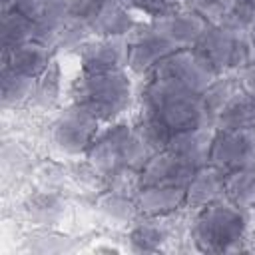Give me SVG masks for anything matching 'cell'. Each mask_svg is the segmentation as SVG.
<instances>
[{"mask_svg":"<svg viewBox=\"0 0 255 255\" xmlns=\"http://www.w3.org/2000/svg\"><path fill=\"white\" fill-rule=\"evenodd\" d=\"M155 151L145 143L135 126L112 124L86 151V163L94 175L106 179L110 187L137 193V173Z\"/></svg>","mask_w":255,"mask_h":255,"instance_id":"cell-1","label":"cell"},{"mask_svg":"<svg viewBox=\"0 0 255 255\" xmlns=\"http://www.w3.org/2000/svg\"><path fill=\"white\" fill-rule=\"evenodd\" d=\"M139 114L159 120L171 133L211 124L203 108L201 94L165 80L147 76V82L139 94Z\"/></svg>","mask_w":255,"mask_h":255,"instance_id":"cell-2","label":"cell"},{"mask_svg":"<svg viewBox=\"0 0 255 255\" xmlns=\"http://www.w3.org/2000/svg\"><path fill=\"white\" fill-rule=\"evenodd\" d=\"M72 104L92 112L100 122H114L131 102V80L126 70L82 72L70 86Z\"/></svg>","mask_w":255,"mask_h":255,"instance_id":"cell-3","label":"cell"},{"mask_svg":"<svg viewBox=\"0 0 255 255\" xmlns=\"http://www.w3.org/2000/svg\"><path fill=\"white\" fill-rule=\"evenodd\" d=\"M245 211L225 197L197 209L191 223L193 245L203 253L237 251L245 239Z\"/></svg>","mask_w":255,"mask_h":255,"instance_id":"cell-4","label":"cell"},{"mask_svg":"<svg viewBox=\"0 0 255 255\" xmlns=\"http://www.w3.org/2000/svg\"><path fill=\"white\" fill-rule=\"evenodd\" d=\"M195 48L221 76L237 74L255 62L253 32L233 18L221 24H209Z\"/></svg>","mask_w":255,"mask_h":255,"instance_id":"cell-5","label":"cell"},{"mask_svg":"<svg viewBox=\"0 0 255 255\" xmlns=\"http://www.w3.org/2000/svg\"><path fill=\"white\" fill-rule=\"evenodd\" d=\"M100 120L78 104H70L52 124L50 137L54 147L64 155H86L100 135Z\"/></svg>","mask_w":255,"mask_h":255,"instance_id":"cell-6","label":"cell"},{"mask_svg":"<svg viewBox=\"0 0 255 255\" xmlns=\"http://www.w3.org/2000/svg\"><path fill=\"white\" fill-rule=\"evenodd\" d=\"M149 76L165 78L187 88L189 92L203 94L221 74H217V70L207 62V58L197 48H183L163 58L149 72Z\"/></svg>","mask_w":255,"mask_h":255,"instance_id":"cell-7","label":"cell"},{"mask_svg":"<svg viewBox=\"0 0 255 255\" xmlns=\"http://www.w3.org/2000/svg\"><path fill=\"white\" fill-rule=\"evenodd\" d=\"M209 163L227 171L255 165V128H221L215 131Z\"/></svg>","mask_w":255,"mask_h":255,"instance_id":"cell-8","label":"cell"},{"mask_svg":"<svg viewBox=\"0 0 255 255\" xmlns=\"http://www.w3.org/2000/svg\"><path fill=\"white\" fill-rule=\"evenodd\" d=\"M173 52L175 46L167 42L149 22L139 24L128 36V70L137 76H149V72Z\"/></svg>","mask_w":255,"mask_h":255,"instance_id":"cell-9","label":"cell"},{"mask_svg":"<svg viewBox=\"0 0 255 255\" xmlns=\"http://www.w3.org/2000/svg\"><path fill=\"white\" fill-rule=\"evenodd\" d=\"M76 52L82 72L128 70V36H90Z\"/></svg>","mask_w":255,"mask_h":255,"instance_id":"cell-10","label":"cell"},{"mask_svg":"<svg viewBox=\"0 0 255 255\" xmlns=\"http://www.w3.org/2000/svg\"><path fill=\"white\" fill-rule=\"evenodd\" d=\"M147 22L167 42H171L175 46V50L195 48L199 38L203 36V32L209 26L199 14H195L187 6L171 10V12H163V14H157V16H149Z\"/></svg>","mask_w":255,"mask_h":255,"instance_id":"cell-11","label":"cell"},{"mask_svg":"<svg viewBox=\"0 0 255 255\" xmlns=\"http://www.w3.org/2000/svg\"><path fill=\"white\" fill-rule=\"evenodd\" d=\"M197 167L183 161L169 149L155 151L137 173V187L145 185H187Z\"/></svg>","mask_w":255,"mask_h":255,"instance_id":"cell-12","label":"cell"},{"mask_svg":"<svg viewBox=\"0 0 255 255\" xmlns=\"http://www.w3.org/2000/svg\"><path fill=\"white\" fill-rule=\"evenodd\" d=\"M54 48L42 40L24 42L8 52H2V68L38 80L54 64Z\"/></svg>","mask_w":255,"mask_h":255,"instance_id":"cell-13","label":"cell"},{"mask_svg":"<svg viewBox=\"0 0 255 255\" xmlns=\"http://www.w3.org/2000/svg\"><path fill=\"white\" fill-rule=\"evenodd\" d=\"M215 131H217V128L213 124H203L197 128L173 131L165 149L173 151L183 161L191 163L193 167H201V165L209 163Z\"/></svg>","mask_w":255,"mask_h":255,"instance_id":"cell-14","label":"cell"},{"mask_svg":"<svg viewBox=\"0 0 255 255\" xmlns=\"http://www.w3.org/2000/svg\"><path fill=\"white\" fill-rule=\"evenodd\" d=\"M183 185H145L135 193V207L139 217H167L185 207Z\"/></svg>","mask_w":255,"mask_h":255,"instance_id":"cell-15","label":"cell"},{"mask_svg":"<svg viewBox=\"0 0 255 255\" xmlns=\"http://www.w3.org/2000/svg\"><path fill=\"white\" fill-rule=\"evenodd\" d=\"M185 207L201 209L213 201L225 197V171L213 163H205L195 169L189 183L185 185Z\"/></svg>","mask_w":255,"mask_h":255,"instance_id":"cell-16","label":"cell"},{"mask_svg":"<svg viewBox=\"0 0 255 255\" xmlns=\"http://www.w3.org/2000/svg\"><path fill=\"white\" fill-rule=\"evenodd\" d=\"M217 129L221 128H255V100L241 88L227 98L217 118L213 120Z\"/></svg>","mask_w":255,"mask_h":255,"instance_id":"cell-17","label":"cell"},{"mask_svg":"<svg viewBox=\"0 0 255 255\" xmlns=\"http://www.w3.org/2000/svg\"><path fill=\"white\" fill-rule=\"evenodd\" d=\"M38 24L20 10L12 8L2 12V52H8L30 40H38Z\"/></svg>","mask_w":255,"mask_h":255,"instance_id":"cell-18","label":"cell"},{"mask_svg":"<svg viewBox=\"0 0 255 255\" xmlns=\"http://www.w3.org/2000/svg\"><path fill=\"white\" fill-rule=\"evenodd\" d=\"M98 211L118 223H129L135 217H139L137 207H135V195L116 189V187H108L96 201Z\"/></svg>","mask_w":255,"mask_h":255,"instance_id":"cell-19","label":"cell"},{"mask_svg":"<svg viewBox=\"0 0 255 255\" xmlns=\"http://www.w3.org/2000/svg\"><path fill=\"white\" fill-rule=\"evenodd\" d=\"M36 84H38V80H34V78H28V76H22V74L2 68V74H0L2 108L10 110V108H20V106L32 102Z\"/></svg>","mask_w":255,"mask_h":255,"instance_id":"cell-20","label":"cell"},{"mask_svg":"<svg viewBox=\"0 0 255 255\" xmlns=\"http://www.w3.org/2000/svg\"><path fill=\"white\" fill-rule=\"evenodd\" d=\"M225 199L243 211L255 207V165L225 173Z\"/></svg>","mask_w":255,"mask_h":255,"instance_id":"cell-21","label":"cell"},{"mask_svg":"<svg viewBox=\"0 0 255 255\" xmlns=\"http://www.w3.org/2000/svg\"><path fill=\"white\" fill-rule=\"evenodd\" d=\"M161 219L163 217H141V221L129 231V245L135 253H151L163 247L169 233Z\"/></svg>","mask_w":255,"mask_h":255,"instance_id":"cell-22","label":"cell"},{"mask_svg":"<svg viewBox=\"0 0 255 255\" xmlns=\"http://www.w3.org/2000/svg\"><path fill=\"white\" fill-rule=\"evenodd\" d=\"M24 211L32 223L48 227V225H54L60 221V217L64 215V203L56 193L40 191L26 201Z\"/></svg>","mask_w":255,"mask_h":255,"instance_id":"cell-23","label":"cell"},{"mask_svg":"<svg viewBox=\"0 0 255 255\" xmlns=\"http://www.w3.org/2000/svg\"><path fill=\"white\" fill-rule=\"evenodd\" d=\"M58 98H60V68L58 62L54 60V64L38 78L36 92L30 104H36L40 108H50L58 102Z\"/></svg>","mask_w":255,"mask_h":255,"instance_id":"cell-24","label":"cell"},{"mask_svg":"<svg viewBox=\"0 0 255 255\" xmlns=\"http://www.w3.org/2000/svg\"><path fill=\"white\" fill-rule=\"evenodd\" d=\"M237 0H187V8L199 14L207 24H221L235 12Z\"/></svg>","mask_w":255,"mask_h":255,"instance_id":"cell-25","label":"cell"},{"mask_svg":"<svg viewBox=\"0 0 255 255\" xmlns=\"http://www.w3.org/2000/svg\"><path fill=\"white\" fill-rule=\"evenodd\" d=\"M231 18L253 30L255 28V0H237L235 12Z\"/></svg>","mask_w":255,"mask_h":255,"instance_id":"cell-26","label":"cell"},{"mask_svg":"<svg viewBox=\"0 0 255 255\" xmlns=\"http://www.w3.org/2000/svg\"><path fill=\"white\" fill-rule=\"evenodd\" d=\"M235 76H237L239 86L255 100V62H251L249 66H245L243 70H239Z\"/></svg>","mask_w":255,"mask_h":255,"instance_id":"cell-27","label":"cell"},{"mask_svg":"<svg viewBox=\"0 0 255 255\" xmlns=\"http://www.w3.org/2000/svg\"><path fill=\"white\" fill-rule=\"evenodd\" d=\"M122 4L129 6L131 10H141L149 16V10H151V0H120Z\"/></svg>","mask_w":255,"mask_h":255,"instance_id":"cell-28","label":"cell"},{"mask_svg":"<svg viewBox=\"0 0 255 255\" xmlns=\"http://www.w3.org/2000/svg\"><path fill=\"white\" fill-rule=\"evenodd\" d=\"M12 8H14V0H2V12L12 10Z\"/></svg>","mask_w":255,"mask_h":255,"instance_id":"cell-29","label":"cell"},{"mask_svg":"<svg viewBox=\"0 0 255 255\" xmlns=\"http://www.w3.org/2000/svg\"><path fill=\"white\" fill-rule=\"evenodd\" d=\"M251 32H253V44H255V28H253V30H251Z\"/></svg>","mask_w":255,"mask_h":255,"instance_id":"cell-30","label":"cell"}]
</instances>
